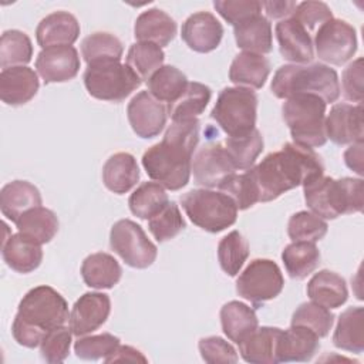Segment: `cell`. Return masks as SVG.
<instances>
[{
  "instance_id": "50",
  "label": "cell",
  "mask_w": 364,
  "mask_h": 364,
  "mask_svg": "<svg viewBox=\"0 0 364 364\" xmlns=\"http://www.w3.org/2000/svg\"><path fill=\"white\" fill-rule=\"evenodd\" d=\"M215 10L233 27L240 21L262 13V1L257 0H215Z\"/></svg>"
},
{
  "instance_id": "53",
  "label": "cell",
  "mask_w": 364,
  "mask_h": 364,
  "mask_svg": "<svg viewBox=\"0 0 364 364\" xmlns=\"http://www.w3.org/2000/svg\"><path fill=\"white\" fill-rule=\"evenodd\" d=\"M363 58H357L354 60L353 63H350L343 74H341V88L340 91L343 90V95L348 100V101H353V102H357V104H361L363 102V95H364V91H363V77H364V73H363Z\"/></svg>"
},
{
  "instance_id": "25",
  "label": "cell",
  "mask_w": 364,
  "mask_h": 364,
  "mask_svg": "<svg viewBox=\"0 0 364 364\" xmlns=\"http://www.w3.org/2000/svg\"><path fill=\"white\" fill-rule=\"evenodd\" d=\"M41 203L43 199L38 188L28 181H11L0 191L1 213L14 223L24 212L41 206Z\"/></svg>"
},
{
  "instance_id": "33",
  "label": "cell",
  "mask_w": 364,
  "mask_h": 364,
  "mask_svg": "<svg viewBox=\"0 0 364 364\" xmlns=\"http://www.w3.org/2000/svg\"><path fill=\"white\" fill-rule=\"evenodd\" d=\"M333 343L337 348L360 354L364 350V309L360 306L346 309L337 321Z\"/></svg>"
},
{
  "instance_id": "27",
  "label": "cell",
  "mask_w": 364,
  "mask_h": 364,
  "mask_svg": "<svg viewBox=\"0 0 364 364\" xmlns=\"http://www.w3.org/2000/svg\"><path fill=\"white\" fill-rule=\"evenodd\" d=\"M306 291L313 303L327 309H338L348 299V289L344 277L327 269L317 272L309 280Z\"/></svg>"
},
{
  "instance_id": "51",
  "label": "cell",
  "mask_w": 364,
  "mask_h": 364,
  "mask_svg": "<svg viewBox=\"0 0 364 364\" xmlns=\"http://www.w3.org/2000/svg\"><path fill=\"white\" fill-rule=\"evenodd\" d=\"M309 33L317 31V28L326 21L333 18L331 9L324 1H301L297 3L294 13L291 14Z\"/></svg>"
},
{
  "instance_id": "30",
  "label": "cell",
  "mask_w": 364,
  "mask_h": 364,
  "mask_svg": "<svg viewBox=\"0 0 364 364\" xmlns=\"http://www.w3.org/2000/svg\"><path fill=\"white\" fill-rule=\"evenodd\" d=\"M270 74L269 60L256 53L243 51L237 54L229 68V80L236 87L259 90L264 85Z\"/></svg>"
},
{
  "instance_id": "40",
  "label": "cell",
  "mask_w": 364,
  "mask_h": 364,
  "mask_svg": "<svg viewBox=\"0 0 364 364\" xmlns=\"http://www.w3.org/2000/svg\"><path fill=\"white\" fill-rule=\"evenodd\" d=\"M232 162L237 171H246L252 168L262 154L264 141L257 128L243 136H228L223 142Z\"/></svg>"
},
{
  "instance_id": "44",
  "label": "cell",
  "mask_w": 364,
  "mask_h": 364,
  "mask_svg": "<svg viewBox=\"0 0 364 364\" xmlns=\"http://www.w3.org/2000/svg\"><path fill=\"white\" fill-rule=\"evenodd\" d=\"M165 60L164 50L152 43L138 41L134 43L127 53V63L141 80H149V77L162 67Z\"/></svg>"
},
{
  "instance_id": "20",
  "label": "cell",
  "mask_w": 364,
  "mask_h": 364,
  "mask_svg": "<svg viewBox=\"0 0 364 364\" xmlns=\"http://www.w3.org/2000/svg\"><path fill=\"white\" fill-rule=\"evenodd\" d=\"M40 88L36 71L27 65L9 67L0 73V98L6 105L18 107L33 100Z\"/></svg>"
},
{
  "instance_id": "6",
  "label": "cell",
  "mask_w": 364,
  "mask_h": 364,
  "mask_svg": "<svg viewBox=\"0 0 364 364\" xmlns=\"http://www.w3.org/2000/svg\"><path fill=\"white\" fill-rule=\"evenodd\" d=\"M326 105L313 94H297L283 102V121L294 144L306 148H318L326 144Z\"/></svg>"
},
{
  "instance_id": "36",
  "label": "cell",
  "mask_w": 364,
  "mask_h": 364,
  "mask_svg": "<svg viewBox=\"0 0 364 364\" xmlns=\"http://www.w3.org/2000/svg\"><path fill=\"white\" fill-rule=\"evenodd\" d=\"M212 97V91L202 82H188L182 95L166 105L168 115L172 121H189L198 118L208 107Z\"/></svg>"
},
{
  "instance_id": "41",
  "label": "cell",
  "mask_w": 364,
  "mask_h": 364,
  "mask_svg": "<svg viewBox=\"0 0 364 364\" xmlns=\"http://www.w3.org/2000/svg\"><path fill=\"white\" fill-rule=\"evenodd\" d=\"M249 257V243L239 230H232L218 245V262L220 269L235 277Z\"/></svg>"
},
{
  "instance_id": "22",
  "label": "cell",
  "mask_w": 364,
  "mask_h": 364,
  "mask_svg": "<svg viewBox=\"0 0 364 364\" xmlns=\"http://www.w3.org/2000/svg\"><path fill=\"white\" fill-rule=\"evenodd\" d=\"M80 23L68 11H54L46 16L36 28V38L41 48L73 46L80 36Z\"/></svg>"
},
{
  "instance_id": "28",
  "label": "cell",
  "mask_w": 364,
  "mask_h": 364,
  "mask_svg": "<svg viewBox=\"0 0 364 364\" xmlns=\"http://www.w3.org/2000/svg\"><path fill=\"white\" fill-rule=\"evenodd\" d=\"M139 181V168L134 155L117 152L102 166V182L105 188L117 195L131 191Z\"/></svg>"
},
{
  "instance_id": "29",
  "label": "cell",
  "mask_w": 364,
  "mask_h": 364,
  "mask_svg": "<svg viewBox=\"0 0 364 364\" xmlns=\"http://www.w3.org/2000/svg\"><path fill=\"white\" fill-rule=\"evenodd\" d=\"M282 333L279 327H257L237 346L242 358L250 364H276V347Z\"/></svg>"
},
{
  "instance_id": "2",
  "label": "cell",
  "mask_w": 364,
  "mask_h": 364,
  "mask_svg": "<svg viewBox=\"0 0 364 364\" xmlns=\"http://www.w3.org/2000/svg\"><path fill=\"white\" fill-rule=\"evenodd\" d=\"M199 142V119L172 121L161 142L142 155L148 176L169 191H179L191 178L192 156Z\"/></svg>"
},
{
  "instance_id": "16",
  "label": "cell",
  "mask_w": 364,
  "mask_h": 364,
  "mask_svg": "<svg viewBox=\"0 0 364 364\" xmlns=\"http://www.w3.org/2000/svg\"><path fill=\"white\" fill-rule=\"evenodd\" d=\"M81 67L78 51L73 46L43 48L36 58V70L46 84L73 80Z\"/></svg>"
},
{
  "instance_id": "52",
  "label": "cell",
  "mask_w": 364,
  "mask_h": 364,
  "mask_svg": "<svg viewBox=\"0 0 364 364\" xmlns=\"http://www.w3.org/2000/svg\"><path fill=\"white\" fill-rule=\"evenodd\" d=\"M198 348L203 361L209 364L215 363H236L237 353L235 347L218 336L203 337L198 343Z\"/></svg>"
},
{
  "instance_id": "42",
  "label": "cell",
  "mask_w": 364,
  "mask_h": 364,
  "mask_svg": "<svg viewBox=\"0 0 364 364\" xmlns=\"http://www.w3.org/2000/svg\"><path fill=\"white\" fill-rule=\"evenodd\" d=\"M218 189L228 195L236 205L237 210H246L259 202V192L250 168L243 173H232L226 176Z\"/></svg>"
},
{
  "instance_id": "5",
  "label": "cell",
  "mask_w": 364,
  "mask_h": 364,
  "mask_svg": "<svg viewBox=\"0 0 364 364\" xmlns=\"http://www.w3.org/2000/svg\"><path fill=\"white\" fill-rule=\"evenodd\" d=\"M270 90L274 97L287 100L297 94H313L326 104H333L340 97L338 75L326 64H286L277 68Z\"/></svg>"
},
{
  "instance_id": "49",
  "label": "cell",
  "mask_w": 364,
  "mask_h": 364,
  "mask_svg": "<svg viewBox=\"0 0 364 364\" xmlns=\"http://www.w3.org/2000/svg\"><path fill=\"white\" fill-rule=\"evenodd\" d=\"M71 336V328L65 326L48 331L40 344L41 358L50 364L63 363L70 354Z\"/></svg>"
},
{
  "instance_id": "45",
  "label": "cell",
  "mask_w": 364,
  "mask_h": 364,
  "mask_svg": "<svg viewBox=\"0 0 364 364\" xmlns=\"http://www.w3.org/2000/svg\"><path fill=\"white\" fill-rule=\"evenodd\" d=\"M334 324V314L330 309L313 301L301 303L291 316V326H303L317 334L318 338L326 337Z\"/></svg>"
},
{
  "instance_id": "55",
  "label": "cell",
  "mask_w": 364,
  "mask_h": 364,
  "mask_svg": "<svg viewBox=\"0 0 364 364\" xmlns=\"http://www.w3.org/2000/svg\"><path fill=\"white\" fill-rule=\"evenodd\" d=\"M105 363H146V357L131 346H118L114 353L104 358Z\"/></svg>"
},
{
  "instance_id": "10",
  "label": "cell",
  "mask_w": 364,
  "mask_h": 364,
  "mask_svg": "<svg viewBox=\"0 0 364 364\" xmlns=\"http://www.w3.org/2000/svg\"><path fill=\"white\" fill-rule=\"evenodd\" d=\"M284 286L280 267L270 259H253L236 280V293L255 307L277 297Z\"/></svg>"
},
{
  "instance_id": "7",
  "label": "cell",
  "mask_w": 364,
  "mask_h": 364,
  "mask_svg": "<svg viewBox=\"0 0 364 364\" xmlns=\"http://www.w3.org/2000/svg\"><path fill=\"white\" fill-rule=\"evenodd\" d=\"M181 205L191 222L209 233H219L237 219L235 202L220 191L192 189L181 196Z\"/></svg>"
},
{
  "instance_id": "21",
  "label": "cell",
  "mask_w": 364,
  "mask_h": 364,
  "mask_svg": "<svg viewBox=\"0 0 364 364\" xmlns=\"http://www.w3.org/2000/svg\"><path fill=\"white\" fill-rule=\"evenodd\" d=\"M318 340L317 334L303 326H290L287 330H282L276 347L277 363L310 361L320 348Z\"/></svg>"
},
{
  "instance_id": "32",
  "label": "cell",
  "mask_w": 364,
  "mask_h": 364,
  "mask_svg": "<svg viewBox=\"0 0 364 364\" xmlns=\"http://www.w3.org/2000/svg\"><path fill=\"white\" fill-rule=\"evenodd\" d=\"M219 317L225 336L236 344H239L245 337L259 327V320L255 310L237 300L225 303L220 309Z\"/></svg>"
},
{
  "instance_id": "11",
  "label": "cell",
  "mask_w": 364,
  "mask_h": 364,
  "mask_svg": "<svg viewBox=\"0 0 364 364\" xmlns=\"http://www.w3.org/2000/svg\"><path fill=\"white\" fill-rule=\"evenodd\" d=\"M109 246L134 269L149 267L158 255L156 246L148 239L144 229L131 219H121L112 225Z\"/></svg>"
},
{
  "instance_id": "34",
  "label": "cell",
  "mask_w": 364,
  "mask_h": 364,
  "mask_svg": "<svg viewBox=\"0 0 364 364\" xmlns=\"http://www.w3.org/2000/svg\"><path fill=\"white\" fill-rule=\"evenodd\" d=\"M17 230L34 242L44 245L54 239L58 232L57 215L44 206H36L24 212L16 222Z\"/></svg>"
},
{
  "instance_id": "14",
  "label": "cell",
  "mask_w": 364,
  "mask_h": 364,
  "mask_svg": "<svg viewBox=\"0 0 364 364\" xmlns=\"http://www.w3.org/2000/svg\"><path fill=\"white\" fill-rule=\"evenodd\" d=\"M127 117L136 136L151 139L165 128L168 109L164 102L154 98L148 91H141L128 102Z\"/></svg>"
},
{
  "instance_id": "31",
  "label": "cell",
  "mask_w": 364,
  "mask_h": 364,
  "mask_svg": "<svg viewBox=\"0 0 364 364\" xmlns=\"http://www.w3.org/2000/svg\"><path fill=\"white\" fill-rule=\"evenodd\" d=\"M81 276L84 283L91 289H112L121 280L122 269L114 256L97 252L82 260Z\"/></svg>"
},
{
  "instance_id": "43",
  "label": "cell",
  "mask_w": 364,
  "mask_h": 364,
  "mask_svg": "<svg viewBox=\"0 0 364 364\" xmlns=\"http://www.w3.org/2000/svg\"><path fill=\"white\" fill-rule=\"evenodd\" d=\"M33 44L30 37L20 30H6L0 38V67L26 65L31 61Z\"/></svg>"
},
{
  "instance_id": "46",
  "label": "cell",
  "mask_w": 364,
  "mask_h": 364,
  "mask_svg": "<svg viewBox=\"0 0 364 364\" xmlns=\"http://www.w3.org/2000/svg\"><path fill=\"white\" fill-rule=\"evenodd\" d=\"M328 230V225L324 219L313 212L300 210L290 216L287 223V235L293 242H313L321 240Z\"/></svg>"
},
{
  "instance_id": "3",
  "label": "cell",
  "mask_w": 364,
  "mask_h": 364,
  "mask_svg": "<svg viewBox=\"0 0 364 364\" xmlns=\"http://www.w3.org/2000/svg\"><path fill=\"white\" fill-rule=\"evenodd\" d=\"M68 318L65 299L50 286H37L20 300L11 324V334L17 344L36 348L48 331L64 326Z\"/></svg>"
},
{
  "instance_id": "26",
  "label": "cell",
  "mask_w": 364,
  "mask_h": 364,
  "mask_svg": "<svg viewBox=\"0 0 364 364\" xmlns=\"http://www.w3.org/2000/svg\"><path fill=\"white\" fill-rule=\"evenodd\" d=\"M233 34L236 46L243 51L264 55L273 48L272 24L262 13L236 24L233 27Z\"/></svg>"
},
{
  "instance_id": "17",
  "label": "cell",
  "mask_w": 364,
  "mask_h": 364,
  "mask_svg": "<svg viewBox=\"0 0 364 364\" xmlns=\"http://www.w3.org/2000/svg\"><path fill=\"white\" fill-rule=\"evenodd\" d=\"M326 136L336 145L361 142L363 132V105L336 104L331 107L324 122Z\"/></svg>"
},
{
  "instance_id": "8",
  "label": "cell",
  "mask_w": 364,
  "mask_h": 364,
  "mask_svg": "<svg viewBox=\"0 0 364 364\" xmlns=\"http://www.w3.org/2000/svg\"><path fill=\"white\" fill-rule=\"evenodd\" d=\"M228 136H243L256 128L257 95L245 87L223 88L210 111Z\"/></svg>"
},
{
  "instance_id": "37",
  "label": "cell",
  "mask_w": 364,
  "mask_h": 364,
  "mask_svg": "<svg viewBox=\"0 0 364 364\" xmlns=\"http://www.w3.org/2000/svg\"><path fill=\"white\" fill-rule=\"evenodd\" d=\"M186 75L173 65H162L146 81L148 92L166 105L176 101L188 85Z\"/></svg>"
},
{
  "instance_id": "56",
  "label": "cell",
  "mask_w": 364,
  "mask_h": 364,
  "mask_svg": "<svg viewBox=\"0 0 364 364\" xmlns=\"http://www.w3.org/2000/svg\"><path fill=\"white\" fill-rule=\"evenodd\" d=\"M363 148L364 144L361 142H354L351 144L346 152H344V162L346 165L354 171L358 176L364 175V168H363Z\"/></svg>"
},
{
  "instance_id": "1",
  "label": "cell",
  "mask_w": 364,
  "mask_h": 364,
  "mask_svg": "<svg viewBox=\"0 0 364 364\" xmlns=\"http://www.w3.org/2000/svg\"><path fill=\"white\" fill-rule=\"evenodd\" d=\"M259 202H272L287 191L324 175V165L313 148L286 142L280 151L270 152L250 168Z\"/></svg>"
},
{
  "instance_id": "12",
  "label": "cell",
  "mask_w": 364,
  "mask_h": 364,
  "mask_svg": "<svg viewBox=\"0 0 364 364\" xmlns=\"http://www.w3.org/2000/svg\"><path fill=\"white\" fill-rule=\"evenodd\" d=\"M313 46L318 60L331 65H343L357 51L355 28L347 21L333 17L317 28Z\"/></svg>"
},
{
  "instance_id": "18",
  "label": "cell",
  "mask_w": 364,
  "mask_h": 364,
  "mask_svg": "<svg viewBox=\"0 0 364 364\" xmlns=\"http://www.w3.org/2000/svg\"><path fill=\"white\" fill-rule=\"evenodd\" d=\"M181 37L191 50L202 54L210 53L222 41L223 26L212 13L198 11L182 23Z\"/></svg>"
},
{
  "instance_id": "47",
  "label": "cell",
  "mask_w": 364,
  "mask_h": 364,
  "mask_svg": "<svg viewBox=\"0 0 364 364\" xmlns=\"http://www.w3.org/2000/svg\"><path fill=\"white\" fill-rule=\"evenodd\" d=\"M185 228L186 223L182 218L179 206L172 200H169V203L159 213L148 219V229L159 243L173 239Z\"/></svg>"
},
{
  "instance_id": "39",
  "label": "cell",
  "mask_w": 364,
  "mask_h": 364,
  "mask_svg": "<svg viewBox=\"0 0 364 364\" xmlns=\"http://www.w3.org/2000/svg\"><path fill=\"white\" fill-rule=\"evenodd\" d=\"M169 203L165 188L158 182H142L129 196V210L139 219H151Z\"/></svg>"
},
{
  "instance_id": "9",
  "label": "cell",
  "mask_w": 364,
  "mask_h": 364,
  "mask_svg": "<svg viewBox=\"0 0 364 364\" xmlns=\"http://www.w3.org/2000/svg\"><path fill=\"white\" fill-rule=\"evenodd\" d=\"M82 80L91 97L108 102L124 101L142 84L138 74L128 64L119 61L88 65Z\"/></svg>"
},
{
  "instance_id": "54",
  "label": "cell",
  "mask_w": 364,
  "mask_h": 364,
  "mask_svg": "<svg viewBox=\"0 0 364 364\" xmlns=\"http://www.w3.org/2000/svg\"><path fill=\"white\" fill-rule=\"evenodd\" d=\"M297 7L296 1L291 0H270L262 1V9L267 16V20H284L291 17Z\"/></svg>"
},
{
  "instance_id": "19",
  "label": "cell",
  "mask_w": 364,
  "mask_h": 364,
  "mask_svg": "<svg viewBox=\"0 0 364 364\" xmlns=\"http://www.w3.org/2000/svg\"><path fill=\"white\" fill-rule=\"evenodd\" d=\"M279 51L291 64H309L314 58V46L310 33L293 17L280 20L274 27Z\"/></svg>"
},
{
  "instance_id": "38",
  "label": "cell",
  "mask_w": 364,
  "mask_h": 364,
  "mask_svg": "<svg viewBox=\"0 0 364 364\" xmlns=\"http://www.w3.org/2000/svg\"><path fill=\"white\" fill-rule=\"evenodd\" d=\"M81 54L88 65L119 61L124 54V46L117 36L107 31H97L82 40Z\"/></svg>"
},
{
  "instance_id": "13",
  "label": "cell",
  "mask_w": 364,
  "mask_h": 364,
  "mask_svg": "<svg viewBox=\"0 0 364 364\" xmlns=\"http://www.w3.org/2000/svg\"><path fill=\"white\" fill-rule=\"evenodd\" d=\"M237 169L232 162L223 142L210 141L203 144L192 156L191 173L198 185L218 188V185Z\"/></svg>"
},
{
  "instance_id": "24",
  "label": "cell",
  "mask_w": 364,
  "mask_h": 364,
  "mask_svg": "<svg viewBox=\"0 0 364 364\" xmlns=\"http://www.w3.org/2000/svg\"><path fill=\"white\" fill-rule=\"evenodd\" d=\"M176 21L161 9L142 11L134 24V36L138 41L152 43L161 48L168 46L176 36Z\"/></svg>"
},
{
  "instance_id": "4",
  "label": "cell",
  "mask_w": 364,
  "mask_h": 364,
  "mask_svg": "<svg viewBox=\"0 0 364 364\" xmlns=\"http://www.w3.org/2000/svg\"><path fill=\"white\" fill-rule=\"evenodd\" d=\"M307 208L321 219H336L363 210V179L317 176L303 183Z\"/></svg>"
},
{
  "instance_id": "23",
  "label": "cell",
  "mask_w": 364,
  "mask_h": 364,
  "mask_svg": "<svg viewBox=\"0 0 364 364\" xmlns=\"http://www.w3.org/2000/svg\"><path fill=\"white\" fill-rule=\"evenodd\" d=\"M1 256L6 264L17 273H31L43 262L41 245L23 233L10 235L1 243Z\"/></svg>"
},
{
  "instance_id": "48",
  "label": "cell",
  "mask_w": 364,
  "mask_h": 364,
  "mask_svg": "<svg viewBox=\"0 0 364 364\" xmlns=\"http://www.w3.org/2000/svg\"><path fill=\"white\" fill-rule=\"evenodd\" d=\"M119 338L109 333L95 336H81L74 343V353L78 358L85 361H95L108 357L119 346Z\"/></svg>"
},
{
  "instance_id": "15",
  "label": "cell",
  "mask_w": 364,
  "mask_h": 364,
  "mask_svg": "<svg viewBox=\"0 0 364 364\" xmlns=\"http://www.w3.org/2000/svg\"><path fill=\"white\" fill-rule=\"evenodd\" d=\"M111 299L107 293L88 291L80 296L70 313V328L74 336L81 337L98 330L108 318Z\"/></svg>"
},
{
  "instance_id": "35",
  "label": "cell",
  "mask_w": 364,
  "mask_h": 364,
  "mask_svg": "<svg viewBox=\"0 0 364 364\" xmlns=\"http://www.w3.org/2000/svg\"><path fill=\"white\" fill-rule=\"evenodd\" d=\"M320 250L313 242H291L282 252V260L291 279L303 280L320 264Z\"/></svg>"
}]
</instances>
